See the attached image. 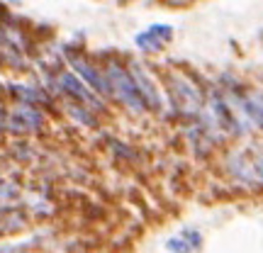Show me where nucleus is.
<instances>
[{"instance_id":"f257e3e1","label":"nucleus","mask_w":263,"mask_h":253,"mask_svg":"<svg viewBox=\"0 0 263 253\" xmlns=\"http://www.w3.org/2000/svg\"><path fill=\"white\" fill-rule=\"evenodd\" d=\"M107 73H110V81H112L115 95H117L127 107L141 112V110L146 107V100H144V95L139 93V88H137V83H134V78L124 71L122 66H117V64L110 66V68H107Z\"/></svg>"},{"instance_id":"f03ea898","label":"nucleus","mask_w":263,"mask_h":253,"mask_svg":"<svg viewBox=\"0 0 263 253\" xmlns=\"http://www.w3.org/2000/svg\"><path fill=\"white\" fill-rule=\"evenodd\" d=\"M171 39H173V27H168V25H151L149 29L139 32L134 37V42L144 51H159V49H163L168 44Z\"/></svg>"},{"instance_id":"7ed1b4c3","label":"nucleus","mask_w":263,"mask_h":253,"mask_svg":"<svg viewBox=\"0 0 263 253\" xmlns=\"http://www.w3.org/2000/svg\"><path fill=\"white\" fill-rule=\"evenodd\" d=\"M68 61H71V66H73L76 71H78V73L83 75V78L88 81V83L93 85V88L98 90V93H103V95L110 93V85H107V81H105L103 75L98 73V71H95L93 66L88 64V61H83L81 56H73V54H68Z\"/></svg>"},{"instance_id":"20e7f679","label":"nucleus","mask_w":263,"mask_h":253,"mask_svg":"<svg viewBox=\"0 0 263 253\" xmlns=\"http://www.w3.org/2000/svg\"><path fill=\"white\" fill-rule=\"evenodd\" d=\"M39 124H42V114L37 110H29V107L15 110L12 117H10V127L12 129H39Z\"/></svg>"},{"instance_id":"39448f33","label":"nucleus","mask_w":263,"mask_h":253,"mask_svg":"<svg viewBox=\"0 0 263 253\" xmlns=\"http://www.w3.org/2000/svg\"><path fill=\"white\" fill-rule=\"evenodd\" d=\"M132 78H134V83H137V88H139V93L144 95V100H146V105H154V107H159V95H156V90H154V85H151L149 75L141 71L139 66H134V71H132Z\"/></svg>"},{"instance_id":"423d86ee","label":"nucleus","mask_w":263,"mask_h":253,"mask_svg":"<svg viewBox=\"0 0 263 253\" xmlns=\"http://www.w3.org/2000/svg\"><path fill=\"white\" fill-rule=\"evenodd\" d=\"M59 85L64 88L66 93H71V95H76L78 100H85V103H95V95H90L88 90H85V85L76 78V75H71V73H64L61 78H59Z\"/></svg>"},{"instance_id":"0eeeda50","label":"nucleus","mask_w":263,"mask_h":253,"mask_svg":"<svg viewBox=\"0 0 263 253\" xmlns=\"http://www.w3.org/2000/svg\"><path fill=\"white\" fill-rule=\"evenodd\" d=\"M166 248H168V251H193V248H200V246L195 244V241H185V236H183V239H171L168 244H166Z\"/></svg>"}]
</instances>
